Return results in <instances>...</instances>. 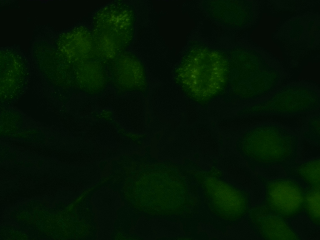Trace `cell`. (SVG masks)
Masks as SVG:
<instances>
[{"mask_svg": "<svg viewBox=\"0 0 320 240\" xmlns=\"http://www.w3.org/2000/svg\"><path fill=\"white\" fill-rule=\"evenodd\" d=\"M299 137L278 125H261L245 132L237 146L244 158L254 166L282 167L295 161Z\"/></svg>", "mask_w": 320, "mask_h": 240, "instance_id": "obj_1", "label": "cell"}, {"mask_svg": "<svg viewBox=\"0 0 320 240\" xmlns=\"http://www.w3.org/2000/svg\"><path fill=\"white\" fill-rule=\"evenodd\" d=\"M207 205L215 215L235 222L248 212L249 200L246 192L211 172L200 171L196 175Z\"/></svg>", "mask_w": 320, "mask_h": 240, "instance_id": "obj_2", "label": "cell"}, {"mask_svg": "<svg viewBox=\"0 0 320 240\" xmlns=\"http://www.w3.org/2000/svg\"><path fill=\"white\" fill-rule=\"evenodd\" d=\"M227 65L226 61L215 52H200L191 60L186 81L196 98L207 100L222 89L227 78Z\"/></svg>", "mask_w": 320, "mask_h": 240, "instance_id": "obj_3", "label": "cell"}, {"mask_svg": "<svg viewBox=\"0 0 320 240\" xmlns=\"http://www.w3.org/2000/svg\"><path fill=\"white\" fill-rule=\"evenodd\" d=\"M320 105L318 93L302 86L284 87L269 99L255 105L251 112L255 114L291 115L317 110Z\"/></svg>", "mask_w": 320, "mask_h": 240, "instance_id": "obj_4", "label": "cell"}, {"mask_svg": "<svg viewBox=\"0 0 320 240\" xmlns=\"http://www.w3.org/2000/svg\"><path fill=\"white\" fill-rule=\"evenodd\" d=\"M260 178L265 184L267 207L283 218H292L303 208L304 194L298 182L289 177Z\"/></svg>", "mask_w": 320, "mask_h": 240, "instance_id": "obj_5", "label": "cell"}, {"mask_svg": "<svg viewBox=\"0 0 320 240\" xmlns=\"http://www.w3.org/2000/svg\"><path fill=\"white\" fill-rule=\"evenodd\" d=\"M251 224L263 238L268 240H298L299 239L283 218L265 206L252 208L249 213Z\"/></svg>", "mask_w": 320, "mask_h": 240, "instance_id": "obj_6", "label": "cell"}, {"mask_svg": "<svg viewBox=\"0 0 320 240\" xmlns=\"http://www.w3.org/2000/svg\"><path fill=\"white\" fill-rule=\"evenodd\" d=\"M282 167L312 188H320V157L301 162L295 161Z\"/></svg>", "mask_w": 320, "mask_h": 240, "instance_id": "obj_7", "label": "cell"}, {"mask_svg": "<svg viewBox=\"0 0 320 240\" xmlns=\"http://www.w3.org/2000/svg\"><path fill=\"white\" fill-rule=\"evenodd\" d=\"M303 208L311 221L319 226L320 222V188H313L304 195Z\"/></svg>", "mask_w": 320, "mask_h": 240, "instance_id": "obj_8", "label": "cell"}, {"mask_svg": "<svg viewBox=\"0 0 320 240\" xmlns=\"http://www.w3.org/2000/svg\"><path fill=\"white\" fill-rule=\"evenodd\" d=\"M320 157V145L299 137L295 161L301 162Z\"/></svg>", "mask_w": 320, "mask_h": 240, "instance_id": "obj_9", "label": "cell"}, {"mask_svg": "<svg viewBox=\"0 0 320 240\" xmlns=\"http://www.w3.org/2000/svg\"><path fill=\"white\" fill-rule=\"evenodd\" d=\"M320 120L319 115L310 118L308 122V130L302 135L306 138L319 145H320Z\"/></svg>", "mask_w": 320, "mask_h": 240, "instance_id": "obj_10", "label": "cell"}]
</instances>
